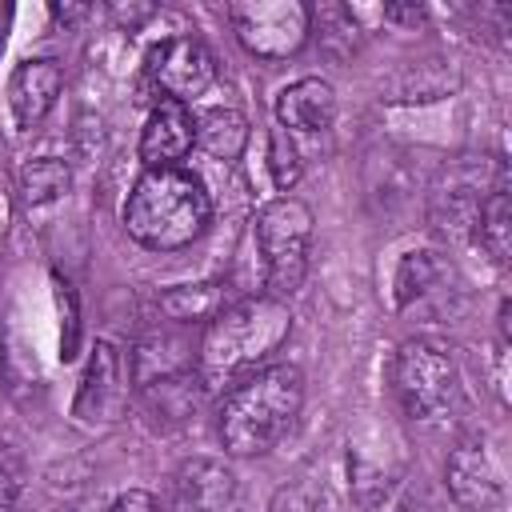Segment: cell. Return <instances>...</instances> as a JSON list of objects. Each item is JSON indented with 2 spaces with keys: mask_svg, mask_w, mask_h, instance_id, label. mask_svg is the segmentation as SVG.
Wrapping results in <instances>:
<instances>
[{
  "mask_svg": "<svg viewBox=\"0 0 512 512\" xmlns=\"http://www.w3.org/2000/svg\"><path fill=\"white\" fill-rule=\"evenodd\" d=\"M292 332V312L288 300H276L268 292L260 296H240L224 304L200 340V364L196 376L208 384H236L240 376L264 368V360L288 340Z\"/></svg>",
  "mask_w": 512,
  "mask_h": 512,
  "instance_id": "cell-1",
  "label": "cell"
},
{
  "mask_svg": "<svg viewBox=\"0 0 512 512\" xmlns=\"http://www.w3.org/2000/svg\"><path fill=\"white\" fill-rule=\"evenodd\" d=\"M212 200L188 168H144L124 200V228L140 248L180 252L204 236Z\"/></svg>",
  "mask_w": 512,
  "mask_h": 512,
  "instance_id": "cell-2",
  "label": "cell"
},
{
  "mask_svg": "<svg viewBox=\"0 0 512 512\" xmlns=\"http://www.w3.org/2000/svg\"><path fill=\"white\" fill-rule=\"evenodd\" d=\"M304 376L296 364H264L240 376L220 404V444L232 456L268 452L300 416Z\"/></svg>",
  "mask_w": 512,
  "mask_h": 512,
  "instance_id": "cell-3",
  "label": "cell"
},
{
  "mask_svg": "<svg viewBox=\"0 0 512 512\" xmlns=\"http://www.w3.org/2000/svg\"><path fill=\"white\" fill-rule=\"evenodd\" d=\"M256 252L264 264V292L288 300L308 272V244H312V212L296 196H276L256 212L252 224Z\"/></svg>",
  "mask_w": 512,
  "mask_h": 512,
  "instance_id": "cell-4",
  "label": "cell"
},
{
  "mask_svg": "<svg viewBox=\"0 0 512 512\" xmlns=\"http://www.w3.org/2000/svg\"><path fill=\"white\" fill-rule=\"evenodd\" d=\"M392 392L412 420H436L456 404V360L436 340H404L392 356Z\"/></svg>",
  "mask_w": 512,
  "mask_h": 512,
  "instance_id": "cell-5",
  "label": "cell"
},
{
  "mask_svg": "<svg viewBox=\"0 0 512 512\" xmlns=\"http://www.w3.org/2000/svg\"><path fill=\"white\" fill-rule=\"evenodd\" d=\"M224 16L236 40L260 60H288L312 36V8L300 0H236Z\"/></svg>",
  "mask_w": 512,
  "mask_h": 512,
  "instance_id": "cell-6",
  "label": "cell"
},
{
  "mask_svg": "<svg viewBox=\"0 0 512 512\" xmlns=\"http://www.w3.org/2000/svg\"><path fill=\"white\" fill-rule=\"evenodd\" d=\"M144 68L156 92H164V100H176V104H192L216 80V60L196 36H168L152 44Z\"/></svg>",
  "mask_w": 512,
  "mask_h": 512,
  "instance_id": "cell-7",
  "label": "cell"
},
{
  "mask_svg": "<svg viewBox=\"0 0 512 512\" xmlns=\"http://www.w3.org/2000/svg\"><path fill=\"white\" fill-rule=\"evenodd\" d=\"M128 372L132 368H124L120 348L108 344V340H96V348L84 364L80 388H76V416L92 420V424L120 420L124 404H128Z\"/></svg>",
  "mask_w": 512,
  "mask_h": 512,
  "instance_id": "cell-8",
  "label": "cell"
},
{
  "mask_svg": "<svg viewBox=\"0 0 512 512\" xmlns=\"http://www.w3.org/2000/svg\"><path fill=\"white\" fill-rule=\"evenodd\" d=\"M332 120H336V92L320 76H304L276 96V124L300 144L304 156H308V144L328 136Z\"/></svg>",
  "mask_w": 512,
  "mask_h": 512,
  "instance_id": "cell-9",
  "label": "cell"
},
{
  "mask_svg": "<svg viewBox=\"0 0 512 512\" xmlns=\"http://www.w3.org/2000/svg\"><path fill=\"white\" fill-rule=\"evenodd\" d=\"M60 88H64V68L52 56L20 60L16 72L8 76V108H12L16 128L20 132H32L52 112Z\"/></svg>",
  "mask_w": 512,
  "mask_h": 512,
  "instance_id": "cell-10",
  "label": "cell"
},
{
  "mask_svg": "<svg viewBox=\"0 0 512 512\" xmlns=\"http://www.w3.org/2000/svg\"><path fill=\"white\" fill-rule=\"evenodd\" d=\"M172 512H236V476L212 456L180 464L172 484Z\"/></svg>",
  "mask_w": 512,
  "mask_h": 512,
  "instance_id": "cell-11",
  "label": "cell"
},
{
  "mask_svg": "<svg viewBox=\"0 0 512 512\" xmlns=\"http://www.w3.org/2000/svg\"><path fill=\"white\" fill-rule=\"evenodd\" d=\"M192 144H196V116L188 112V104L160 100L140 128L144 168H180V160L192 152Z\"/></svg>",
  "mask_w": 512,
  "mask_h": 512,
  "instance_id": "cell-12",
  "label": "cell"
},
{
  "mask_svg": "<svg viewBox=\"0 0 512 512\" xmlns=\"http://www.w3.org/2000/svg\"><path fill=\"white\" fill-rule=\"evenodd\" d=\"M444 476H448V492L456 504L464 508H492L500 504V472L492 464V456L484 452V444L476 440H464L452 448L448 464H444Z\"/></svg>",
  "mask_w": 512,
  "mask_h": 512,
  "instance_id": "cell-13",
  "label": "cell"
},
{
  "mask_svg": "<svg viewBox=\"0 0 512 512\" xmlns=\"http://www.w3.org/2000/svg\"><path fill=\"white\" fill-rule=\"evenodd\" d=\"M248 116L240 108H204L196 116V144L212 156V160H240V152L248 148Z\"/></svg>",
  "mask_w": 512,
  "mask_h": 512,
  "instance_id": "cell-14",
  "label": "cell"
},
{
  "mask_svg": "<svg viewBox=\"0 0 512 512\" xmlns=\"http://www.w3.org/2000/svg\"><path fill=\"white\" fill-rule=\"evenodd\" d=\"M508 236H512V204H508V180L504 168L496 172V184L484 192L480 212H476V240L484 244V252L504 264L508 260Z\"/></svg>",
  "mask_w": 512,
  "mask_h": 512,
  "instance_id": "cell-15",
  "label": "cell"
},
{
  "mask_svg": "<svg viewBox=\"0 0 512 512\" xmlns=\"http://www.w3.org/2000/svg\"><path fill=\"white\" fill-rule=\"evenodd\" d=\"M140 392H144V404H148L152 416L160 412V420H176V424H180V420H188V416L196 412L200 392H204V380L192 376V368H188V372L152 380V384H144Z\"/></svg>",
  "mask_w": 512,
  "mask_h": 512,
  "instance_id": "cell-16",
  "label": "cell"
},
{
  "mask_svg": "<svg viewBox=\"0 0 512 512\" xmlns=\"http://www.w3.org/2000/svg\"><path fill=\"white\" fill-rule=\"evenodd\" d=\"M68 184H72V168L64 160H56V156H40V160H28L20 168V196L32 208L60 200L68 192Z\"/></svg>",
  "mask_w": 512,
  "mask_h": 512,
  "instance_id": "cell-17",
  "label": "cell"
},
{
  "mask_svg": "<svg viewBox=\"0 0 512 512\" xmlns=\"http://www.w3.org/2000/svg\"><path fill=\"white\" fill-rule=\"evenodd\" d=\"M220 284H188V288H168L164 296H160V308L172 316V320H180V324H188V320H212L228 300L216 292Z\"/></svg>",
  "mask_w": 512,
  "mask_h": 512,
  "instance_id": "cell-18",
  "label": "cell"
},
{
  "mask_svg": "<svg viewBox=\"0 0 512 512\" xmlns=\"http://www.w3.org/2000/svg\"><path fill=\"white\" fill-rule=\"evenodd\" d=\"M312 32L320 36L324 52L344 60L356 48V32L360 28H356V20H352V12L344 4H320V8H312Z\"/></svg>",
  "mask_w": 512,
  "mask_h": 512,
  "instance_id": "cell-19",
  "label": "cell"
},
{
  "mask_svg": "<svg viewBox=\"0 0 512 512\" xmlns=\"http://www.w3.org/2000/svg\"><path fill=\"white\" fill-rule=\"evenodd\" d=\"M268 172H272V184L280 192L296 188V180L304 176V152L280 124L268 132Z\"/></svg>",
  "mask_w": 512,
  "mask_h": 512,
  "instance_id": "cell-20",
  "label": "cell"
},
{
  "mask_svg": "<svg viewBox=\"0 0 512 512\" xmlns=\"http://www.w3.org/2000/svg\"><path fill=\"white\" fill-rule=\"evenodd\" d=\"M436 276H440V268H436L432 252H408L396 272V304L408 308L416 296H424L436 284Z\"/></svg>",
  "mask_w": 512,
  "mask_h": 512,
  "instance_id": "cell-21",
  "label": "cell"
},
{
  "mask_svg": "<svg viewBox=\"0 0 512 512\" xmlns=\"http://www.w3.org/2000/svg\"><path fill=\"white\" fill-rule=\"evenodd\" d=\"M24 492V464L12 444H0V512H20Z\"/></svg>",
  "mask_w": 512,
  "mask_h": 512,
  "instance_id": "cell-22",
  "label": "cell"
},
{
  "mask_svg": "<svg viewBox=\"0 0 512 512\" xmlns=\"http://www.w3.org/2000/svg\"><path fill=\"white\" fill-rule=\"evenodd\" d=\"M268 512H320V492L312 484H284L272 496Z\"/></svg>",
  "mask_w": 512,
  "mask_h": 512,
  "instance_id": "cell-23",
  "label": "cell"
},
{
  "mask_svg": "<svg viewBox=\"0 0 512 512\" xmlns=\"http://www.w3.org/2000/svg\"><path fill=\"white\" fill-rule=\"evenodd\" d=\"M108 512H160V504H156V496H152V492H140V488H132V492L116 496Z\"/></svg>",
  "mask_w": 512,
  "mask_h": 512,
  "instance_id": "cell-24",
  "label": "cell"
},
{
  "mask_svg": "<svg viewBox=\"0 0 512 512\" xmlns=\"http://www.w3.org/2000/svg\"><path fill=\"white\" fill-rule=\"evenodd\" d=\"M384 20H396V24L416 28V24L424 20V8H416V4H388V8H384Z\"/></svg>",
  "mask_w": 512,
  "mask_h": 512,
  "instance_id": "cell-25",
  "label": "cell"
},
{
  "mask_svg": "<svg viewBox=\"0 0 512 512\" xmlns=\"http://www.w3.org/2000/svg\"><path fill=\"white\" fill-rule=\"evenodd\" d=\"M8 24H12V8L0 4V48H4V36H8Z\"/></svg>",
  "mask_w": 512,
  "mask_h": 512,
  "instance_id": "cell-26",
  "label": "cell"
}]
</instances>
